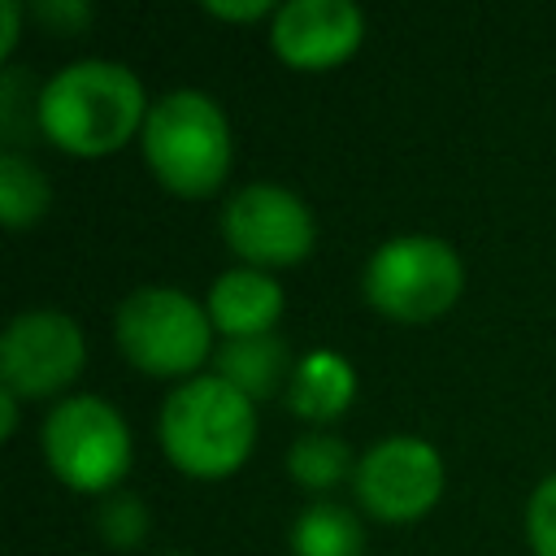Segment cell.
Instances as JSON below:
<instances>
[{
  "label": "cell",
  "mask_w": 556,
  "mask_h": 556,
  "mask_svg": "<svg viewBox=\"0 0 556 556\" xmlns=\"http://www.w3.org/2000/svg\"><path fill=\"white\" fill-rule=\"evenodd\" d=\"M30 17L52 35H83L96 22L91 0H35Z\"/></svg>",
  "instance_id": "cell-19"
},
{
  "label": "cell",
  "mask_w": 556,
  "mask_h": 556,
  "mask_svg": "<svg viewBox=\"0 0 556 556\" xmlns=\"http://www.w3.org/2000/svg\"><path fill=\"white\" fill-rule=\"evenodd\" d=\"M282 404L308 426L326 430L356 404V365L339 348H308L295 356L291 382L282 391Z\"/></svg>",
  "instance_id": "cell-12"
},
{
  "label": "cell",
  "mask_w": 556,
  "mask_h": 556,
  "mask_svg": "<svg viewBox=\"0 0 556 556\" xmlns=\"http://www.w3.org/2000/svg\"><path fill=\"white\" fill-rule=\"evenodd\" d=\"M460 291L465 261L443 235L430 230H404L382 239L361 269L365 304L395 326H430L447 317Z\"/></svg>",
  "instance_id": "cell-5"
},
{
  "label": "cell",
  "mask_w": 556,
  "mask_h": 556,
  "mask_svg": "<svg viewBox=\"0 0 556 556\" xmlns=\"http://www.w3.org/2000/svg\"><path fill=\"white\" fill-rule=\"evenodd\" d=\"M148 109L152 100L126 61L78 56L39 83L35 126L56 152L96 161L139 139Z\"/></svg>",
  "instance_id": "cell-1"
},
{
  "label": "cell",
  "mask_w": 556,
  "mask_h": 556,
  "mask_svg": "<svg viewBox=\"0 0 556 556\" xmlns=\"http://www.w3.org/2000/svg\"><path fill=\"white\" fill-rule=\"evenodd\" d=\"M222 239L235 265L278 274L313 256L317 217L308 200L282 182H243L222 204Z\"/></svg>",
  "instance_id": "cell-7"
},
{
  "label": "cell",
  "mask_w": 556,
  "mask_h": 556,
  "mask_svg": "<svg viewBox=\"0 0 556 556\" xmlns=\"http://www.w3.org/2000/svg\"><path fill=\"white\" fill-rule=\"evenodd\" d=\"M83 365H87V334L65 308L52 304L22 308L0 330V387H9L26 404L65 400Z\"/></svg>",
  "instance_id": "cell-8"
},
{
  "label": "cell",
  "mask_w": 556,
  "mask_h": 556,
  "mask_svg": "<svg viewBox=\"0 0 556 556\" xmlns=\"http://www.w3.org/2000/svg\"><path fill=\"white\" fill-rule=\"evenodd\" d=\"M208 17H217V22H269L274 13H278V4L274 0H204L200 4Z\"/></svg>",
  "instance_id": "cell-20"
},
{
  "label": "cell",
  "mask_w": 556,
  "mask_h": 556,
  "mask_svg": "<svg viewBox=\"0 0 556 556\" xmlns=\"http://www.w3.org/2000/svg\"><path fill=\"white\" fill-rule=\"evenodd\" d=\"M204 308L222 339H256V334L278 330L287 291H282L278 274H265L252 265H230L208 282Z\"/></svg>",
  "instance_id": "cell-11"
},
{
  "label": "cell",
  "mask_w": 556,
  "mask_h": 556,
  "mask_svg": "<svg viewBox=\"0 0 556 556\" xmlns=\"http://www.w3.org/2000/svg\"><path fill=\"white\" fill-rule=\"evenodd\" d=\"M256 400L217 374L174 382L156 408L161 456L200 482L239 473L256 447Z\"/></svg>",
  "instance_id": "cell-2"
},
{
  "label": "cell",
  "mask_w": 556,
  "mask_h": 556,
  "mask_svg": "<svg viewBox=\"0 0 556 556\" xmlns=\"http://www.w3.org/2000/svg\"><path fill=\"white\" fill-rule=\"evenodd\" d=\"M22 404H26V400H17L9 387H0V439H13V434H17Z\"/></svg>",
  "instance_id": "cell-22"
},
{
  "label": "cell",
  "mask_w": 556,
  "mask_h": 556,
  "mask_svg": "<svg viewBox=\"0 0 556 556\" xmlns=\"http://www.w3.org/2000/svg\"><path fill=\"white\" fill-rule=\"evenodd\" d=\"M526 543L534 556H556V469L543 473L526 500Z\"/></svg>",
  "instance_id": "cell-18"
},
{
  "label": "cell",
  "mask_w": 556,
  "mask_h": 556,
  "mask_svg": "<svg viewBox=\"0 0 556 556\" xmlns=\"http://www.w3.org/2000/svg\"><path fill=\"white\" fill-rule=\"evenodd\" d=\"M291 556H365V526L339 500H308L291 521Z\"/></svg>",
  "instance_id": "cell-14"
},
{
  "label": "cell",
  "mask_w": 556,
  "mask_h": 556,
  "mask_svg": "<svg viewBox=\"0 0 556 556\" xmlns=\"http://www.w3.org/2000/svg\"><path fill=\"white\" fill-rule=\"evenodd\" d=\"M26 4L22 0H0V61L9 65V56H13V48H17V39H22V22H26Z\"/></svg>",
  "instance_id": "cell-21"
},
{
  "label": "cell",
  "mask_w": 556,
  "mask_h": 556,
  "mask_svg": "<svg viewBox=\"0 0 556 556\" xmlns=\"http://www.w3.org/2000/svg\"><path fill=\"white\" fill-rule=\"evenodd\" d=\"M139 152L148 174L178 200H208L235 165L226 109L200 87H169L152 100Z\"/></svg>",
  "instance_id": "cell-3"
},
{
  "label": "cell",
  "mask_w": 556,
  "mask_h": 556,
  "mask_svg": "<svg viewBox=\"0 0 556 556\" xmlns=\"http://www.w3.org/2000/svg\"><path fill=\"white\" fill-rule=\"evenodd\" d=\"M213 321L204 300L187 295L182 287L148 282L122 295L113 308V343L122 361L148 378L187 382L204 374V365L217 352Z\"/></svg>",
  "instance_id": "cell-4"
},
{
  "label": "cell",
  "mask_w": 556,
  "mask_h": 556,
  "mask_svg": "<svg viewBox=\"0 0 556 556\" xmlns=\"http://www.w3.org/2000/svg\"><path fill=\"white\" fill-rule=\"evenodd\" d=\"M161 556H191V552H161Z\"/></svg>",
  "instance_id": "cell-23"
},
{
  "label": "cell",
  "mask_w": 556,
  "mask_h": 556,
  "mask_svg": "<svg viewBox=\"0 0 556 556\" xmlns=\"http://www.w3.org/2000/svg\"><path fill=\"white\" fill-rule=\"evenodd\" d=\"M52 208V182L22 148H0V222L4 230H30Z\"/></svg>",
  "instance_id": "cell-16"
},
{
  "label": "cell",
  "mask_w": 556,
  "mask_h": 556,
  "mask_svg": "<svg viewBox=\"0 0 556 556\" xmlns=\"http://www.w3.org/2000/svg\"><path fill=\"white\" fill-rule=\"evenodd\" d=\"M447 486L443 452L421 434H387L374 439L356 456L352 491L365 517L382 526H413L421 521Z\"/></svg>",
  "instance_id": "cell-9"
},
{
  "label": "cell",
  "mask_w": 556,
  "mask_h": 556,
  "mask_svg": "<svg viewBox=\"0 0 556 556\" xmlns=\"http://www.w3.org/2000/svg\"><path fill=\"white\" fill-rule=\"evenodd\" d=\"M39 447L61 486L74 495H113L122 491L135 465V434L122 408L96 391H74L56 400L39 426Z\"/></svg>",
  "instance_id": "cell-6"
},
{
  "label": "cell",
  "mask_w": 556,
  "mask_h": 556,
  "mask_svg": "<svg viewBox=\"0 0 556 556\" xmlns=\"http://www.w3.org/2000/svg\"><path fill=\"white\" fill-rule=\"evenodd\" d=\"M148 530H152V513H148L143 495H135V491H113V495L96 500V534H100L104 547H113V552H135V547H143Z\"/></svg>",
  "instance_id": "cell-17"
},
{
  "label": "cell",
  "mask_w": 556,
  "mask_h": 556,
  "mask_svg": "<svg viewBox=\"0 0 556 556\" xmlns=\"http://www.w3.org/2000/svg\"><path fill=\"white\" fill-rule=\"evenodd\" d=\"M287 473L313 500H326V491H334L339 482H348L356 473L352 443L343 434H334V430H304L287 447Z\"/></svg>",
  "instance_id": "cell-15"
},
{
  "label": "cell",
  "mask_w": 556,
  "mask_h": 556,
  "mask_svg": "<svg viewBox=\"0 0 556 556\" xmlns=\"http://www.w3.org/2000/svg\"><path fill=\"white\" fill-rule=\"evenodd\" d=\"M291 369H295V356L278 330L256 334V339H222L213 352V374L226 378L230 387H239L256 404L287 391Z\"/></svg>",
  "instance_id": "cell-13"
},
{
  "label": "cell",
  "mask_w": 556,
  "mask_h": 556,
  "mask_svg": "<svg viewBox=\"0 0 556 556\" xmlns=\"http://www.w3.org/2000/svg\"><path fill=\"white\" fill-rule=\"evenodd\" d=\"M269 52L300 74H326L365 43V13L352 0H282L269 17Z\"/></svg>",
  "instance_id": "cell-10"
}]
</instances>
